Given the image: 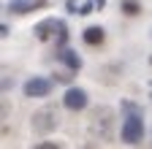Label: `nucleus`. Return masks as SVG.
I'll use <instances>...</instances> for the list:
<instances>
[{"label": "nucleus", "instance_id": "f257e3e1", "mask_svg": "<svg viewBox=\"0 0 152 149\" xmlns=\"http://www.w3.org/2000/svg\"><path fill=\"white\" fill-rule=\"evenodd\" d=\"M120 136H122V141H125V144H139V141H141V136H144V122H141V117H139V114L125 117Z\"/></svg>", "mask_w": 152, "mask_h": 149}, {"label": "nucleus", "instance_id": "f03ea898", "mask_svg": "<svg viewBox=\"0 0 152 149\" xmlns=\"http://www.w3.org/2000/svg\"><path fill=\"white\" fill-rule=\"evenodd\" d=\"M54 125H57V111L54 108H44L33 117V127L38 133H49V130H54Z\"/></svg>", "mask_w": 152, "mask_h": 149}, {"label": "nucleus", "instance_id": "7ed1b4c3", "mask_svg": "<svg viewBox=\"0 0 152 149\" xmlns=\"http://www.w3.org/2000/svg\"><path fill=\"white\" fill-rule=\"evenodd\" d=\"M52 92V81L49 79H30L25 84V95L27 98H44Z\"/></svg>", "mask_w": 152, "mask_h": 149}, {"label": "nucleus", "instance_id": "20e7f679", "mask_svg": "<svg viewBox=\"0 0 152 149\" xmlns=\"http://www.w3.org/2000/svg\"><path fill=\"white\" fill-rule=\"evenodd\" d=\"M84 106H87V92H84V89H68V92H65V108L82 111Z\"/></svg>", "mask_w": 152, "mask_h": 149}, {"label": "nucleus", "instance_id": "39448f33", "mask_svg": "<svg viewBox=\"0 0 152 149\" xmlns=\"http://www.w3.org/2000/svg\"><path fill=\"white\" fill-rule=\"evenodd\" d=\"M84 44L101 46V44H103V30H101V27H87V30H84Z\"/></svg>", "mask_w": 152, "mask_h": 149}, {"label": "nucleus", "instance_id": "423d86ee", "mask_svg": "<svg viewBox=\"0 0 152 149\" xmlns=\"http://www.w3.org/2000/svg\"><path fill=\"white\" fill-rule=\"evenodd\" d=\"M60 57H63V60L68 63V68H73V71H79V68H82V60H79V57H76V54H73V52H63V54H60Z\"/></svg>", "mask_w": 152, "mask_h": 149}, {"label": "nucleus", "instance_id": "0eeeda50", "mask_svg": "<svg viewBox=\"0 0 152 149\" xmlns=\"http://www.w3.org/2000/svg\"><path fill=\"white\" fill-rule=\"evenodd\" d=\"M44 3H35V6H27V3H11L8 6V11H16V14H27V11H33V8H41Z\"/></svg>", "mask_w": 152, "mask_h": 149}, {"label": "nucleus", "instance_id": "6e6552de", "mask_svg": "<svg viewBox=\"0 0 152 149\" xmlns=\"http://www.w3.org/2000/svg\"><path fill=\"white\" fill-rule=\"evenodd\" d=\"M122 8H125V14H130V16H133V14H139V6L133 3V0H125V6H122Z\"/></svg>", "mask_w": 152, "mask_h": 149}]
</instances>
